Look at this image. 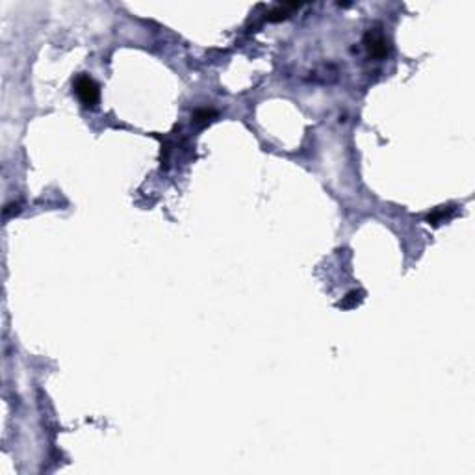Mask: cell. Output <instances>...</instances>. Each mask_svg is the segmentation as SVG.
<instances>
[{"label": "cell", "instance_id": "7a4b0ae2", "mask_svg": "<svg viewBox=\"0 0 475 475\" xmlns=\"http://www.w3.org/2000/svg\"><path fill=\"white\" fill-rule=\"evenodd\" d=\"M366 47L373 58H384L388 54V41L381 32L371 30L366 34Z\"/></svg>", "mask_w": 475, "mask_h": 475}, {"label": "cell", "instance_id": "5b68a950", "mask_svg": "<svg viewBox=\"0 0 475 475\" xmlns=\"http://www.w3.org/2000/svg\"><path fill=\"white\" fill-rule=\"evenodd\" d=\"M451 212V208H447V210H444V208H440V210H437V212H432L429 217H427V221L431 225H438L442 221L444 217H447V213Z\"/></svg>", "mask_w": 475, "mask_h": 475}, {"label": "cell", "instance_id": "3957f363", "mask_svg": "<svg viewBox=\"0 0 475 475\" xmlns=\"http://www.w3.org/2000/svg\"><path fill=\"white\" fill-rule=\"evenodd\" d=\"M362 299H364V291L362 290H353V291H349L344 299L340 301L338 306H342V308H354V306H359L360 303H362Z\"/></svg>", "mask_w": 475, "mask_h": 475}, {"label": "cell", "instance_id": "277c9868", "mask_svg": "<svg viewBox=\"0 0 475 475\" xmlns=\"http://www.w3.org/2000/svg\"><path fill=\"white\" fill-rule=\"evenodd\" d=\"M215 117V112L213 110H208V108H204V110H197L193 115L195 123H199V125H206V123H210Z\"/></svg>", "mask_w": 475, "mask_h": 475}, {"label": "cell", "instance_id": "6da1fadb", "mask_svg": "<svg viewBox=\"0 0 475 475\" xmlns=\"http://www.w3.org/2000/svg\"><path fill=\"white\" fill-rule=\"evenodd\" d=\"M74 91H76L78 98L82 101L84 106H95L98 102V86L93 82L88 74H80L74 80Z\"/></svg>", "mask_w": 475, "mask_h": 475}]
</instances>
